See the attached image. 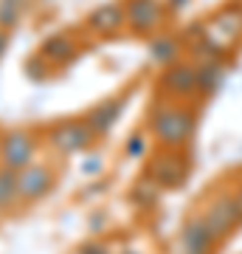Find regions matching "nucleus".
<instances>
[{
  "mask_svg": "<svg viewBox=\"0 0 242 254\" xmlns=\"http://www.w3.org/2000/svg\"><path fill=\"white\" fill-rule=\"evenodd\" d=\"M206 34L214 40L217 46H231L234 40L242 34V11L228 9L223 14H217L211 23H206Z\"/></svg>",
  "mask_w": 242,
  "mask_h": 254,
  "instance_id": "12",
  "label": "nucleus"
},
{
  "mask_svg": "<svg viewBox=\"0 0 242 254\" xmlns=\"http://www.w3.org/2000/svg\"><path fill=\"white\" fill-rule=\"evenodd\" d=\"M127 26L124 3H101L85 17V28L96 37H113Z\"/></svg>",
  "mask_w": 242,
  "mask_h": 254,
  "instance_id": "9",
  "label": "nucleus"
},
{
  "mask_svg": "<svg viewBox=\"0 0 242 254\" xmlns=\"http://www.w3.org/2000/svg\"><path fill=\"white\" fill-rule=\"evenodd\" d=\"M37 153H40V136L34 130L11 127L6 133H0V167L20 173L37 161Z\"/></svg>",
  "mask_w": 242,
  "mask_h": 254,
  "instance_id": "2",
  "label": "nucleus"
},
{
  "mask_svg": "<svg viewBox=\"0 0 242 254\" xmlns=\"http://www.w3.org/2000/svg\"><path fill=\"white\" fill-rule=\"evenodd\" d=\"M76 254H110V249L104 243H85V246H79Z\"/></svg>",
  "mask_w": 242,
  "mask_h": 254,
  "instance_id": "19",
  "label": "nucleus"
},
{
  "mask_svg": "<svg viewBox=\"0 0 242 254\" xmlns=\"http://www.w3.org/2000/svg\"><path fill=\"white\" fill-rule=\"evenodd\" d=\"M17 173H11L6 167H0V212L6 215L11 209H17Z\"/></svg>",
  "mask_w": 242,
  "mask_h": 254,
  "instance_id": "15",
  "label": "nucleus"
},
{
  "mask_svg": "<svg viewBox=\"0 0 242 254\" xmlns=\"http://www.w3.org/2000/svg\"><path fill=\"white\" fill-rule=\"evenodd\" d=\"M54 184H56V170L51 164L45 161L28 164L26 170L17 173V203L28 206V203L43 200L48 192L54 190Z\"/></svg>",
  "mask_w": 242,
  "mask_h": 254,
  "instance_id": "5",
  "label": "nucleus"
},
{
  "mask_svg": "<svg viewBox=\"0 0 242 254\" xmlns=\"http://www.w3.org/2000/svg\"><path fill=\"white\" fill-rule=\"evenodd\" d=\"M146 153V136L144 133H133L130 136V141H127V155L130 158H138V155Z\"/></svg>",
  "mask_w": 242,
  "mask_h": 254,
  "instance_id": "18",
  "label": "nucleus"
},
{
  "mask_svg": "<svg viewBox=\"0 0 242 254\" xmlns=\"http://www.w3.org/2000/svg\"><path fill=\"white\" fill-rule=\"evenodd\" d=\"M149 130H152V136L158 138L163 147L178 150V147H183L189 138L194 136V130H197V116L189 108L178 105V102L163 99V102H158V105H152V110H149Z\"/></svg>",
  "mask_w": 242,
  "mask_h": 254,
  "instance_id": "1",
  "label": "nucleus"
},
{
  "mask_svg": "<svg viewBox=\"0 0 242 254\" xmlns=\"http://www.w3.org/2000/svg\"><path fill=\"white\" fill-rule=\"evenodd\" d=\"M124 11L133 34H152L166 17V6L161 0H124Z\"/></svg>",
  "mask_w": 242,
  "mask_h": 254,
  "instance_id": "7",
  "label": "nucleus"
},
{
  "mask_svg": "<svg viewBox=\"0 0 242 254\" xmlns=\"http://www.w3.org/2000/svg\"><path fill=\"white\" fill-rule=\"evenodd\" d=\"M28 0H0V31H14L20 20L26 17Z\"/></svg>",
  "mask_w": 242,
  "mask_h": 254,
  "instance_id": "14",
  "label": "nucleus"
},
{
  "mask_svg": "<svg viewBox=\"0 0 242 254\" xmlns=\"http://www.w3.org/2000/svg\"><path fill=\"white\" fill-rule=\"evenodd\" d=\"M237 203H240V209H242V187H240V192H237Z\"/></svg>",
  "mask_w": 242,
  "mask_h": 254,
  "instance_id": "21",
  "label": "nucleus"
},
{
  "mask_svg": "<svg viewBox=\"0 0 242 254\" xmlns=\"http://www.w3.org/2000/svg\"><path fill=\"white\" fill-rule=\"evenodd\" d=\"M200 71V93L214 91L220 79H223V63H211V65H197Z\"/></svg>",
  "mask_w": 242,
  "mask_h": 254,
  "instance_id": "17",
  "label": "nucleus"
},
{
  "mask_svg": "<svg viewBox=\"0 0 242 254\" xmlns=\"http://www.w3.org/2000/svg\"><path fill=\"white\" fill-rule=\"evenodd\" d=\"M200 218L206 223L208 235L214 237V243L223 240V237L242 220V209H240V203H237V195H234V198L231 195H223V198L211 200V206H208Z\"/></svg>",
  "mask_w": 242,
  "mask_h": 254,
  "instance_id": "6",
  "label": "nucleus"
},
{
  "mask_svg": "<svg viewBox=\"0 0 242 254\" xmlns=\"http://www.w3.org/2000/svg\"><path fill=\"white\" fill-rule=\"evenodd\" d=\"M158 88H161L163 99L169 102H180V99H192V96H197L200 93V71L197 65L192 63H178L166 65V71L161 73V79H158Z\"/></svg>",
  "mask_w": 242,
  "mask_h": 254,
  "instance_id": "3",
  "label": "nucleus"
},
{
  "mask_svg": "<svg viewBox=\"0 0 242 254\" xmlns=\"http://www.w3.org/2000/svg\"><path fill=\"white\" fill-rule=\"evenodd\" d=\"M146 178H149L158 190H178V187L186 184L189 167L178 153H163V155H155L152 158L149 170H146Z\"/></svg>",
  "mask_w": 242,
  "mask_h": 254,
  "instance_id": "8",
  "label": "nucleus"
},
{
  "mask_svg": "<svg viewBox=\"0 0 242 254\" xmlns=\"http://www.w3.org/2000/svg\"><path fill=\"white\" fill-rule=\"evenodd\" d=\"M37 57H40L45 65H68L71 60L79 57V43H76V37L68 34V31H56V34H48V37L40 40Z\"/></svg>",
  "mask_w": 242,
  "mask_h": 254,
  "instance_id": "10",
  "label": "nucleus"
},
{
  "mask_svg": "<svg viewBox=\"0 0 242 254\" xmlns=\"http://www.w3.org/2000/svg\"><path fill=\"white\" fill-rule=\"evenodd\" d=\"M121 108H124V99H107V102H99L96 108H90L85 122H88V127L93 130V136H104L110 127L118 122Z\"/></svg>",
  "mask_w": 242,
  "mask_h": 254,
  "instance_id": "13",
  "label": "nucleus"
},
{
  "mask_svg": "<svg viewBox=\"0 0 242 254\" xmlns=\"http://www.w3.org/2000/svg\"><path fill=\"white\" fill-rule=\"evenodd\" d=\"M93 130L88 127L85 119H62L48 127V144L54 147L59 155H76L88 150L93 141Z\"/></svg>",
  "mask_w": 242,
  "mask_h": 254,
  "instance_id": "4",
  "label": "nucleus"
},
{
  "mask_svg": "<svg viewBox=\"0 0 242 254\" xmlns=\"http://www.w3.org/2000/svg\"><path fill=\"white\" fill-rule=\"evenodd\" d=\"M0 215H3V212H0Z\"/></svg>",
  "mask_w": 242,
  "mask_h": 254,
  "instance_id": "22",
  "label": "nucleus"
},
{
  "mask_svg": "<svg viewBox=\"0 0 242 254\" xmlns=\"http://www.w3.org/2000/svg\"><path fill=\"white\" fill-rule=\"evenodd\" d=\"M9 31H0V60H3V54H6V48H9Z\"/></svg>",
  "mask_w": 242,
  "mask_h": 254,
  "instance_id": "20",
  "label": "nucleus"
},
{
  "mask_svg": "<svg viewBox=\"0 0 242 254\" xmlns=\"http://www.w3.org/2000/svg\"><path fill=\"white\" fill-rule=\"evenodd\" d=\"M178 54H180V43H175L172 37H163V40H155L152 43V60L161 65H172L178 63Z\"/></svg>",
  "mask_w": 242,
  "mask_h": 254,
  "instance_id": "16",
  "label": "nucleus"
},
{
  "mask_svg": "<svg viewBox=\"0 0 242 254\" xmlns=\"http://www.w3.org/2000/svg\"><path fill=\"white\" fill-rule=\"evenodd\" d=\"M214 246V237L208 235L203 218H189L180 229L178 237V252L180 254H208Z\"/></svg>",
  "mask_w": 242,
  "mask_h": 254,
  "instance_id": "11",
  "label": "nucleus"
}]
</instances>
